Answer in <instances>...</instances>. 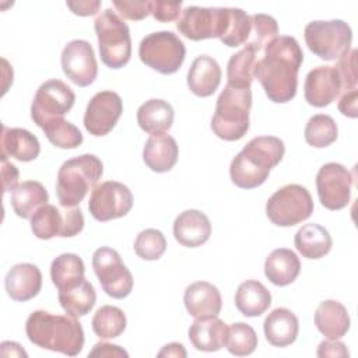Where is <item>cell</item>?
<instances>
[{"mask_svg":"<svg viewBox=\"0 0 358 358\" xmlns=\"http://www.w3.org/2000/svg\"><path fill=\"white\" fill-rule=\"evenodd\" d=\"M313 208L310 193L306 187L296 183L282 186L266 203L268 220L278 227H292L308 220Z\"/></svg>","mask_w":358,"mask_h":358,"instance_id":"obj_9","label":"cell"},{"mask_svg":"<svg viewBox=\"0 0 358 358\" xmlns=\"http://www.w3.org/2000/svg\"><path fill=\"white\" fill-rule=\"evenodd\" d=\"M59 302L67 315L74 317L85 316L96 302V292L88 280L59 291Z\"/></svg>","mask_w":358,"mask_h":358,"instance_id":"obj_33","label":"cell"},{"mask_svg":"<svg viewBox=\"0 0 358 358\" xmlns=\"http://www.w3.org/2000/svg\"><path fill=\"white\" fill-rule=\"evenodd\" d=\"M228 326L215 317H200L196 319L189 327V340L193 347L199 351L213 352L218 351L225 345Z\"/></svg>","mask_w":358,"mask_h":358,"instance_id":"obj_27","label":"cell"},{"mask_svg":"<svg viewBox=\"0 0 358 358\" xmlns=\"http://www.w3.org/2000/svg\"><path fill=\"white\" fill-rule=\"evenodd\" d=\"M252 106L250 87L228 84L221 91L211 119L213 133L225 141L241 140L249 130Z\"/></svg>","mask_w":358,"mask_h":358,"instance_id":"obj_4","label":"cell"},{"mask_svg":"<svg viewBox=\"0 0 358 358\" xmlns=\"http://www.w3.org/2000/svg\"><path fill=\"white\" fill-rule=\"evenodd\" d=\"M317 357H348L350 352L344 343L337 340L322 341L317 347Z\"/></svg>","mask_w":358,"mask_h":358,"instance_id":"obj_48","label":"cell"},{"mask_svg":"<svg viewBox=\"0 0 358 358\" xmlns=\"http://www.w3.org/2000/svg\"><path fill=\"white\" fill-rule=\"evenodd\" d=\"M84 228L83 211L77 207H56L43 204L31 217V231L38 239H52L55 236L71 238Z\"/></svg>","mask_w":358,"mask_h":358,"instance_id":"obj_11","label":"cell"},{"mask_svg":"<svg viewBox=\"0 0 358 358\" xmlns=\"http://www.w3.org/2000/svg\"><path fill=\"white\" fill-rule=\"evenodd\" d=\"M140 60L161 74L176 73L186 56L182 39L171 31H158L144 36L138 46Z\"/></svg>","mask_w":358,"mask_h":358,"instance_id":"obj_8","label":"cell"},{"mask_svg":"<svg viewBox=\"0 0 358 358\" xmlns=\"http://www.w3.org/2000/svg\"><path fill=\"white\" fill-rule=\"evenodd\" d=\"M222 71L215 59L207 55L196 57L187 73L189 90L201 98L210 96L220 87Z\"/></svg>","mask_w":358,"mask_h":358,"instance_id":"obj_22","label":"cell"},{"mask_svg":"<svg viewBox=\"0 0 358 358\" xmlns=\"http://www.w3.org/2000/svg\"><path fill=\"white\" fill-rule=\"evenodd\" d=\"M76 95L73 90L60 80H48L39 85L32 105L31 117L38 127L63 119V116L73 108Z\"/></svg>","mask_w":358,"mask_h":358,"instance_id":"obj_12","label":"cell"},{"mask_svg":"<svg viewBox=\"0 0 358 358\" xmlns=\"http://www.w3.org/2000/svg\"><path fill=\"white\" fill-rule=\"evenodd\" d=\"M285 152L281 138L274 136L253 137L229 165V176L241 189H255L266 182L270 171L278 165Z\"/></svg>","mask_w":358,"mask_h":358,"instance_id":"obj_3","label":"cell"},{"mask_svg":"<svg viewBox=\"0 0 358 358\" xmlns=\"http://www.w3.org/2000/svg\"><path fill=\"white\" fill-rule=\"evenodd\" d=\"M123 112V102L119 94L113 91H99L88 102L84 113L85 130L102 137L112 131Z\"/></svg>","mask_w":358,"mask_h":358,"instance_id":"obj_17","label":"cell"},{"mask_svg":"<svg viewBox=\"0 0 358 358\" xmlns=\"http://www.w3.org/2000/svg\"><path fill=\"white\" fill-rule=\"evenodd\" d=\"M48 140L57 148L73 150L81 145L83 134L77 126L64 120L56 119L42 127Z\"/></svg>","mask_w":358,"mask_h":358,"instance_id":"obj_40","label":"cell"},{"mask_svg":"<svg viewBox=\"0 0 358 358\" xmlns=\"http://www.w3.org/2000/svg\"><path fill=\"white\" fill-rule=\"evenodd\" d=\"M166 250V239L159 229L147 228L134 241V252L143 260H158Z\"/></svg>","mask_w":358,"mask_h":358,"instance_id":"obj_42","label":"cell"},{"mask_svg":"<svg viewBox=\"0 0 358 358\" xmlns=\"http://www.w3.org/2000/svg\"><path fill=\"white\" fill-rule=\"evenodd\" d=\"M266 340L274 347H287L292 344L299 331V323L295 313L287 308L271 310L263 323Z\"/></svg>","mask_w":358,"mask_h":358,"instance_id":"obj_26","label":"cell"},{"mask_svg":"<svg viewBox=\"0 0 358 358\" xmlns=\"http://www.w3.org/2000/svg\"><path fill=\"white\" fill-rule=\"evenodd\" d=\"M294 243L296 250L306 259H320L326 256L333 246L329 231L313 222L305 224L296 231Z\"/></svg>","mask_w":358,"mask_h":358,"instance_id":"obj_31","label":"cell"},{"mask_svg":"<svg viewBox=\"0 0 358 358\" xmlns=\"http://www.w3.org/2000/svg\"><path fill=\"white\" fill-rule=\"evenodd\" d=\"M303 36L313 55L331 62L350 52L352 31L343 20L310 21L303 29Z\"/></svg>","mask_w":358,"mask_h":358,"instance_id":"obj_7","label":"cell"},{"mask_svg":"<svg viewBox=\"0 0 358 358\" xmlns=\"http://www.w3.org/2000/svg\"><path fill=\"white\" fill-rule=\"evenodd\" d=\"M88 357H108V358H120L124 357L127 358L129 354L123 348H120L116 344H109V343H96L94 348L90 351Z\"/></svg>","mask_w":358,"mask_h":358,"instance_id":"obj_49","label":"cell"},{"mask_svg":"<svg viewBox=\"0 0 358 358\" xmlns=\"http://www.w3.org/2000/svg\"><path fill=\"white\" fill-rule=\"evenodd\" d=\"M315 324L327 340H338L350 330L351 319L347 308L341 302L327 299L316 308Z\"/></svg>","mask_w":358,"mask_h":358,"instance_id":"obj_23","label":"cell"},{"mask_svg":"<svg viewBox=\"0 0 358 358\" xmlns=\"http://www.w3.org/2000/svg\"><path fill=\"white\" fill-rule=\"evenodd\" d=\"M256 52L250 48H243L238 53L232 55L227 66L228 84L239 87H250L255 78Z\"/></svg>","mask_w":358,"mask_h":358,"instance_id":"obj_36","label":"cell"},{"mask_svg":"<svg viewBox=\"0 0 358 358\" xmlns=\"http://www.w3.org/2000/svg\"><path fill=\"white\" fill-rule=\"evenodd\" d=\"M62 69L64 76L78 87H88L98 76V63L94 49L84 39L69 42L62 50Z\"/></svg>","mask_w":358,"mask_h":358,"instance_id":"obj_16","label":"cell"},{"mask_svg":"<svg viewBox=\"0 0 358 358\" xmlns=\"http://www.w3.org/2000/svg\"><path fill=\"white\" fill-rule=\"evenodd\" d=\"M28 340L45 350L76 357L84 347V330L77 317L34 310L25 323Z\"/></svg>","mask_w":358,"mask_h":358,"instance_id":"obj_2","label":"cell"},{"mask_svg":"<svg viewBox=\"0 0 358 358\" xmlns=\"http://www.w3.org/2000/svg\"><path fill=\"white\" fill-rule=\"evenodd\" d=\"M92 267L106 295L115 299H123L130 295L133 275L115 249L108 246L96 249L92 255Z\"/></svg>","mask_w":358,"mask_h":358,"instance_id":"obj_13","label":"cell"},{"mask_svg":"<svg viewBox=\"0 0 358 358\" xmlns=\"http://www.w3.org/2000/svg\"><path fill=\"white\" fill-rule=\"evenodd\" d=\"M344 91L341 74L336 66H319L310 70L305 78V101L316 108L330 105Z\"/></svg>","mask_w":358,"mask_h":358,"instance_id":"obj_18","label":"cell"},{"mask_svg":"<svg viewBox=\"0 0 358 358\" xmlns=\"http://www.w3.org/2000/svg\"><path fill=\"white\" fill-rule=\"evenodd\" d=\"M357 49H351L348 53H345L343 57L338 59L337 69L341 74L343 84H344V92L357 88L358 76H357Z\"/></svg>","mask_w":358,"mask_h":358,"instance_id":"obj_43","label":"cell"},{"mask_svg":"<svg viewBox=\"0 0 358 358\" xmlns=\"http://www.w3.org/2000/svg\"><path fill=\"white\" fill-rule=\"evenodd\" d=\"M302 62L303 52L298 41L294 36L281 35L264 48V56L256 62L253 76L271 102L285 103L296 94Z\"/></svg>","mask_w":358,"mask_h":358,"instance_id":"obj_1","label":"cell"},{"mask_svg":"<svg viewBox=\"0 0 358 358\" xmlns=\"http://www.w3.org/2000/svg\"><path fill=\"white\" fill-rule=\"evenodd\" d=\"M301 271V262L295 252L287 248L274 249L264 262V274L270 282L285 287L296 280Z\"/></svg>","mask_w":358,"mask_h":358,"instance_id":"obj_28","label":"cell"},{"mask_svg":"<svg viewBox=\"0 0 358 358\" xmlns=\"http://www.w3.org/2000/svg\"><path fill=\"white\" fill-rule=\"evenodd\" d=\"M91 324L94 333L99 338L109 340L119 337L124 331L127 320L124 312L120 308L103 305L95 312Z\"/></svg>","mask_w":358,"mask_h":358,"instance_id":"obj_35","label":"cell"},{"mask_svg":"<svg viewBox=\"0 0 358 358\" xmlns=\"http://www.w3.org/2000/svg\"><path fill=\"white\" fill-rule=\"evenodd\" d=\"M186 350L180 343H169L165 347H162V350L158 352V357H182L185 358Z\"/></svg>","mask_w":358,"mask_h":358,"instance_id":"obj_52","label":"cell"},{"mask_svg":"<svg viewBox=\"0 0 358 358\" xmlns=\"http://www.w3.org/2000/svg\"><path fill=\"white\" fill-rule=\"evenodd\" d=\"M49 194L45 186L36 180H25L11 192V206L14 213L21 218H31L34 213L48 204Z\"/></svg>","mask_w":358,"mask_h":358,"instance_id":"obj_32","label":"cell"},{"mask_svg":"<svg viewBox=\"0 0 358 358\" xmlns=\"http://www.w3.org/2000/svg\"><path fill=\"white\" fill-rule=\"evenodd\" d=\"M1 157H13L21 162H29L38 158L41 144L31 131L21 127L1 126Z\"/></svg>","mask_w":358,"mask_h":358,"instance_id":"obj_24","label":"cell"},{"mask_svg":"<svg viewBox=\"0 0 358 358\" xmlns=\"http://www.w3.org/2000/svg\"><path fill=\"white\" fill-rule=\"evenodd\" d=\"M175 112L172 105L164 99H148L137 109V123L151 136L166 133L173 123Z\"/></svg>","mask_w":358,"mask_h":358,"instance_id":"obj_29","label":"cell"},{"mask_svg":"<svg viewBox=\"0 0 358 358\" xmlns=\"http://www.w3.org/2000/svg\"><path fill=\"white\" fill-rule=\"evenodd\" d=\"M338 134L334 119L329 115H313L305 126V141L315 148H324L336 141Z\"/></svg>","mask_w":358,"mask_h":358,"instance_id":"obj_37","label":"cell"},{"mask_svg":"<svg viewBox=\"0 0 358 358\" xmlns=\"http://www.w3.org/2000/svg\"><path fill=\"white\" fill-rule=\"evenodd\" d=\"M229 24L227 32L220 38V41L228 48H238L245 45L249 38L252 28L250 15L246 14L242 8L229 7Z\"/></svg>","mask_w":358,"mask_h":358,"instance_id":"obj_41","label":"cell"},{"mask_svg":"<svg viewBox=\"0 0 358 358\" xmlns=\"http://www.w3.org/2000/svg\"><path fill=\"white\" fill-rule=\"evenodd\" d=\"M250 34L243 45L245 48L253 49L256 53L263 50L273 39L277 38L278 34V24L277 21L267 14H253L250 15Z\"/></svg>","mask_w":358,"mask_h":358,"instance_id":"obj_39","label":"cell"},{"mask_svg":"<svg viewBox=\"0 0 358 358\" xmlns=\"http://www.w3.org/2000/svg\"><path fill=\"white\" fill-rule=\"evenodd\" d=\"M182 1H162L157 0L151 4V14L157 21L171 22L179 18Z\"/></svg>","mask_w":358,"mask_h":358,"instance_id":"obj_45","label":"cell"},{"mask_svg":"<svg viewBox=\"0 0 358 358\" xmlns=\"http://www.w3.org/2000/svg\"><path fill=\"white\" fill-rule=\"evenodd\" d=\"M227 350L236 357L250 355L257 347V336L252 326L243 322L228 326L225 345Z\"/></svg>","mask_w":358,"mask_h":358,"instance_id":"obj_38","label":"cell"},{"mask_svg":"<svg viewBox=\"0 0 358 358\" xmlns=\"http://www.w3.org/2000/svg\"><path fill=\"white\" fill-rule=\"evenodd\" d=\"M66 6L76 14L81 17L94 15L101 7L99 0H84V1H66Z\"/></svg>","mask_w":358,"mask_h":358,"instance_id":"obj_50","label":"cell"},{"mask_svg":"<svg viewBox=\"0 0 358 358\" xmlns=\"http://www.w3.org/2000/svg\"><path fill=\"white\" fill-rule=\"evenodd\" d=\"M271 305L270 291L257 280H246L235 292L236 309L248 317L263 315Z\"/></svg>","mask_w":358,"mask_h":358,"instance_id":"obj_30","label":"cell"},{"mask_svg":"<svg viewBox=\"0 0 358 358\" xmlns=\"http://www.w3.org/2000/svg\"><path fill=\"white\" fill-rule=\"evenodd\" d=\"M179 155L176 140L169 134L151 136L143 148L144 164L154 172L164 173L171 171Z\"/></svg>","mask_w":358,"mask_h":358,"instance_id":"obj_25","label":"cell"},{"mask_svg":"<svg viewBox=\"0 0 358 358\" xmlns=\"http://www.w3.org/2000/svg\"><path fill=\"white\" fill-rule=\"evenodd\" d=\"M103 173L102 161L94 154L67 159L57 172L56 196L62 207H76Z\"/></svg>","mask_w":358,"mask_h":358,"instance_id":"obj_5","label":"cell"},{"mask_svg":"<svg viewBox=\"0 0 358 358\" xmlns=\"http://www.w3.org/2000/svg\"><path fill=\"white\" fill-rule=\"evenodd\" d=\"M357 99H358V90H350L345 91L340 101H338V110L348 117L355 119L358 116V108H357Z\"/></svg>","mask_w":358,"mask_h":358,"instance_id":"obj_47","label":"cell"},{"mask_svg":"<svg viewBox=\"0 0 358 358\" xmlns=\"http://www.w3.org/2000/svg\"><path fill=\"white\" fill-rule=\"evenodd\" d=\"M211 235L208 217L199 210H186L180 213L173 222L175 239L186 248H197L206 243Z\"/></svg>","mask_w":358,"mask_h":358,"instance_id":"obj_21","label":"cell"},{"mask_svg":"<svg viewBox=\"0 0 358 358\" xmlns=\"http://www.w3.org/2000/svg\"><path fill=\"white\" fill-rule=\"evenodd\" d=\"M99 56L109 69L126 66L131 56V39L127 24L112 10H103L94 21Z\"/></svg>","mask_w":358,"mask_h":358,"instance_id":"obj_6","label":"cell"},{"mask_svg":"<svg viewBox=\"0 0 358 358\" xmlns=\"http://www.w3.org/2000/svg\"><path fill=\"white\" fill-rule=\"evenodd\" d=\"M229 7H186L178 21V31L192 41L221 38L229 24Z\"/></svg>","mask_w":358,"mask_h":358,"instance_id":"obj_10","label":"cell"},{"mask_svg":"<svg viewBox=\"0 0 358 358\" xmlns=\"http://www.w3.org/2000/svg\"><path fill=\"white\" fill-rule=\"evenodd\" d=\"M4 287L13 301H29L36 296L42 288V273L31 263L14 264L6 275Z\"/></svg>","mask_w":358,"mask_h":358,"instance_id":"obj_19","label":"cell"},{"mask_svg":"<svg viewBox=\"0 0 358 358\" xmlns=\"http://www.w3.org/2000/svg\"><path fill=\"white\" fill-rule=\"evenodd\" d=\"M84 273V262L76 253H63L50 264V278L57 291L66 289L83 281L85 278Z\"/></svg>","mask_w":358,"mask_h":358,"instance_id":"obj_34","label":"cell"},{"mask_svg":"<svg viewBox=\"0 0 358 358\" xmlns=\"http://www.w3.org/2000/svg\"><path fill=\"white\" fill-rule=\"evenodd\" d=\"M352 176L350 171L337 162H327L320 166L316 175V189L322 206L336 211L350 203Z\"/></svg>","mask_w":358,"mask_h":358,"instance_id":"obj_15","label":"cell"},{"mask_svg":"<svg viewBox=\"0 0 358 358\" xmlns=\"http://www.w3.org/2000/svg\"><path fill=\"white\" fill-rule=\"evenodd\" d=\"M133 207L130 189L116 180H106L92 189L88 201L91 215L101 222L124 217Z\"/></svg>","mask_w":358,"mask_h":358,"instance_id":"obj_14","label":"cell"},{"mask_svg":"<svg viewBox=\"0 0 358 358\" xmlns=\"http://www.w3.org/2000/svg\"><path fill=\"white\" fill-rule=\"evenodd\" d=\"M183 302L187 313L196 319L215 317L222 308V298L215 285L207 281H196L185 289Z\"/></svg>","mask_w":358,"mask_h":358,"instance_id":"obj_20","label":"cell"},{"mask_svg":"<svg viewBox=\"0 0 358 358\" xmlns=\"http://www.w3.org/2000/svg\"><path fill=\"white\" fill-rule=\"evenodd\" d=\"M0 354L3 357H27V352L18 343L14 341H3L0 344Z\"/></svg>","mask_w":358,"mask_h":358,"instance_id":"obj_51","label":"cell"},{"mask_svg":"<svg viewBox=\"0 0 358 358\" xmlns=\"http://www.w3.org/2000/svg\"><path fill=\"white\" fill-rule=\"evenodd\" d=\"M1 158V179H3V192H13L18 185V169L14 164L7 161V157Z\"/></svg>","mask_w":358,"mask_h":358,"instance_id":"obj_46","label":"cell"},{"mask_svg":"<svg viewBox=\"0 0 358 358\" xmlns=\"http://www.w3.org/2000/svg\"><path fill=\"white\" fill-rule=\"evenodd\" d=\"M151 4L152 1L143 0V1H129V0H115L113 6L127 20L140 21L144 20L147 15L151 14Z\"/></svg>","mask_w":358,"mask_h":358,"instance_id":"obj_44","label":"cell"}]
</instances>
